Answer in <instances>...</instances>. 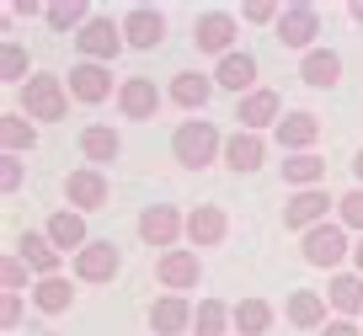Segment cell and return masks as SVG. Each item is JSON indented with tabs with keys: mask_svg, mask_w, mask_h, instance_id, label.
<instances>
[{
	"mask_svg": "<svg viewBox=\"0 0 363 336\" xmlns=\"http://www.w3.org/2000/svg\"><path fill=\"white\" fill-rule=\"evenodd\" d=\"M315 139H320V118H315V112H289L284 123H278V145L294 150V155H310Z\"/></svg>",
	"mask_w": 363,
	"mask_h": 336,
	"instance_id": "cell-14",
	"label": "cell"
},
{
	"mask_svg": "<svg viewBox=\"0 0 363 336\" xmlns=\"http://www.w3.org/2000/svg\"><path fill=\"white\" fill-rule=\"evenodd\" d=\"M65 198L75 203V213L102 208V203H107V177H102L96 166H86V171H69V177H65Z\"/></svg>",
	"mask_w": 363,
	"mask_h": 336,
	"instance_id": "cell-6",
	"label": "cell"
},
{
	"mask_svg": "<svg viewBox=\"0 0 363 336\" xmlns=\"http://www.w3.org/2000/svg\"><path fill=\"white\" fill-rule=\"evenodd\" d=\"M225 166H230V171H257V166H262V139L240 128V134L225 145Z\"/></svg>",
	"mask_w": 363,
	"mask_h": 336,
	"instance_id": "cell-26",
	"label": "cell"
},
{
	"mask_svg": "<svg viewBox=\"0 0 363 336\" xmlns=\"http://www.w3.org/2000/svg\"><path fill=\"white\" fill-rule=\"evenodd\" d=\"M65 107H69V91H65V80H59V75H33V80L22 86V112H27V118L59 123V118H65Z\"/></svg>",
	"mask_w": 363,
	"mask_h": 336,
	"instance_id": "cell-2",
	"label": "cell"
},
{
	"mask_svg": "<svg viewBox=\"0 0 363 336\" xmlns=\"http://www.w3.org/2000/svg\"><path fill=\"white\" fill-rule=\"evenodd\" d=\"M86 11H91L86 0H69V6H65V0H54V6H43V16L59 27V33H65V27H86V22H91Z\"/></svg>",
	"mask_w": 363,
	"mask_h": 336,
	"instance_id": "cell-33",
	"label": "cell"
},
{
	"mask_svg": "<svg viewBox=\"0 0 363 336\" xmlns=\"http://www.w3.org/2000/svg\"><path fill=\"white\" fill-rule=\"evenodd\" d=\"M69 96L75 101H86V107H96V101H107L113 96V75H107V65H75L69 69Z\"/></svg>",
	"mask_w": 363,
	"mask_h": 336,
	"instance_id": "cell-7",
	"label": "cell"
},
{
	"mask_svg": "<svg viewBox=\"0 0 363 336\" xmlns=\"http://www.w3.org/2000/svg\"><path fill=\"white\" fill-rule=\"evenodd\" d=\"M331 304H337L342 315H358V310H363V278L337 272V278H331Z\"/></svg>",
	"mask_w": 363,
	"mask_h": 336,
	"instance_id": "cell-30",
	"label": "cell"
},
{
	"mask_svg": "<svg viewBox=\"0 0 363 336\" xmlns=\"http://www.w3.org/2000/svg\"><path fill=\"white\" fill-rule=\"evenodd\" d=\"M0 320L11 325V331L22 325V299H16V293H6V310H0Z\"/></svg>",
	"mask_w": 363,
	"mask_h": 336,
	"instance_id": "cell-38",
	"label": "cell"
},
{
	"mask_svg": "<svg viewBox=\"0 0 363 336\" xmlns=\"http://www.w3.org/2000/svg\"><path fill=\"white\" fill-rule=\"evenodd\" d=\"M326 192L320 187H305V192H294L289 198V208H284V224L289 230H315V224H326Z\"/></svg>",
	"mask_w": 363,
	"mask_h": 336,
	"instance_id": "cell-13",
	"label": "cell"
},
{
	"mask_svg": "<svg viewBox=\"0 0 363 336\" xmlns=\"http://www.w3.org/2000/svg\"><path fill=\"white\" fill-rule=\"evenodd\" d=\"M69 299H75L69 278H38V289H33V304H38L43 315H59V310H69Z\"/></svg>",
	"mask_w": 363,
	"mask_h": 336,
	"instance_id": "cell-28",
	"label": "cell"
},
{
	"mask_svg": "<svg viewBox=\"0 0 363 336\" xmlns=\"http://www.w3.org/2000/svg\"><path fill=\"white\" fill-rule=\"evenodd\" d=\"M225 320H230V310L219 299H203L193 310V336H225Z\"/></svg>",
	"mask_w": 363,
	"mask_h": 336,
	"instance_id": "cell-32",
	"label": "cell"
},
{
	"mask_svg": "<svg viewBox=\"0 0 363 336\" xmlns=\"http://www.w3.org/2000/svg\"><path fill=\"white\" fill-rule=\"evenodd\" d=\"M123 27H113L107 16H91L86 27L75 33V43H80V54L91 59V65H107V59H118V48H123Z\"/></svg>",
	"mask_w": 363,
	"mask_h": 336,
	"instance_id": "cell-4",
	"label": "cell"
},
{
	"mask_svg": "<svg viewBox=\"0 0 363 336\" xmlns=\"http://www.w3.org/2000/svg\"><path fill=\"white\" fill-rule=\"evenodd\" d=\"M235 118H240V128H246V134H257V128H267V123H284V118H278V96H272V91H251V96H240Z\"/></svg>",
	"mask_w": 363,
	"mask_h": 336,
	"instance_id": "cell-17",
	"label": "cell"
},
{
	"mask_svg": "<svg viewBox=\"0 0 363 336\" xmlns=\"http://www.w3.org/2000/svg\"><path fill=\"white\" fill-rule=\"evenodd\" d=\"M0 283H6V293H16L27 283V262L22 257H6V262H0Z\"/></svg>",
	"mask_w": 363,
	"mask_h": 336,
	"instance_id": "cell-36",
	"label": "cell"
},
{
	"mask_svg": "<svg viewBox=\"0 0 363 336\" xmlns=\"http://www.w3.org/2000/svg\"><path fill=\"white\" fill-rule=\"evenodd\" d=\"M352 171H358V181H363V150H358V155H352Z\"/></svg>",
	"mask_w": 363,
	"mask_h": 336,
	"instance_id": "cell-41",
	"label": "cell"
},
{
	"mask_svg": "<svg viewBox=\"0 0 363 336\" xmlns=\"http://www.w3.org/2000/svg\"><path fill=\"white\" fill-rule=\"evenodd\" d=\"M0 187H6V192L22 187V166H16V160H6V166H0Z\"/></svg>",
	"mask_w": 363,
	"mask_h": 336,
	"instance_id": "cell-37",
	"label": "cell"
},
{
	"mask_svg": "<svg viewBox=\"0 0 363 336\" xmlns=\"http://www.w3.org/2000/svg\"><path fill=\"white\" fill-rule=\"evenodd\" d=\"M171 150H177V160H182L187 171H203L208 160L219 155V128L208 123V118H193V123H182V128H177Z\"/></svg>",
	"mask_w": 363,
	"mask_h": 336,
	"instance_id": "cell-1",
	"label": "cell"
},
{
	"mask_svg": "<svg viewBox=\"0 0 363 336\" xmlns=\"http://www.w3.org/2000/svg\"><path fill=\"white\" fill-rule=\"evenodd\" d=\"M0 145H6V155H16V150H33L38 134H33V123L16 118V112H6V118H0Z\"/></svg>",
	"mask_w": 363,
	"mask_h": 336,
	"instance_id": "cell-31",
	"label": "cell"
},
{
	"mask_svg": "<svg viewBox=\"0 0 363 336\" xmlns=\"http://www.w3.org/2000/svg\"><path fill=\"white\" fill-rule=\"evenodd\" d=\"M160 283H166V289H198V272H203V267H198V251H166V257H160Z\"/></svg>",
	"mask_w": 363,
	"mask_h": 336,
	"instance_id": "cell-16",
	"label": "cell"
},
{
	"mask_svg": "<svg viewBox=\"0 0 363 336\" xmlns=\"http://www.w3.org/2000/svg\"><path fill=\"white\" fill-rule=\"evenodd\" d=\"M155 107H160V91H155V80H145V75H128L123 86H118V112H123V118H155Z\"/></svg>",
	"mask_w": 363,
	"mask_h": 336,
	"instance_id": "cell-11",
	"label": "cell"
},
{
	"mask_svg": "<svg viewBox=\"0 0 363 336\" xmlns=\"http://www.w3.org/2000/svg\"><path fill=\"white\" fill-rule=\"evenodd\" d=\"M289 320L299 325V331H315V325H326V299L310 289H299L294 299H289Z\"/></svg>",
	"mask_w": 363,
	"mask_h": 336,
	"instance_id": "cell-24",
	"label": "cell"
},
{
	"mask_svg": "<svg viewBox=\"0 0 363 336\" xmlns=\"http://www.w3.org/2000/svg\"><path fill=\"white\" fill-rule=\"evenodd\" d=\"M208 96H214V80L198 75V69H187V75L171 80V101H177V107H187V112H203Z\"/></svg>",
	"mask_w": 363,
	"mask_h": 336,
	"instance_id": "cell-20",
	"label": "cell"
},
{
	"mask_svg": "<svg viewBox=\"0 0 363 336\" xmlns=\"http://www.w3.org/2000/svg\"><path fill=\"white\" fill-rule=\"evenodd\" d=\"M0 75H6V80H22V86L33 80V75H27V54L16 43H6V54H0Z\"/></svg>",
	"mask_w": 363,
	"mask_h": 336,
	"instance_id": "cell-34",
	"label": "cell"
},
{
	"mask_svg": "<svg viewBox=\"0 0 363 336\" xmlns=\"http://www.w3.org/2000/svg\"><path fill=\"white\" fill-rule=\"evenodd\" d=\"M160 38H166V16H160V11L134 6V11L123 16V43L128 48H160Z\"/></svg>",
	"mask_w": 363,
	"mask_h": 336,
	"instance_id": "cell-9",
	"label": "cell"
},
{
	"mask_svg": "<svg viewBox=\"0 0 363 336\" xmlns=\"http://www.w3.org/2000/svg\"><path fill=\"white\" fill-rule=\"evenodd\" d=\"M315 33H320V16H315V6H305V0L278 16V43H284V48H310Z\"/></svg>",
	"mask_w": 363,
	"mask_h": 336,
	"instance_id": "cell-8",
	"label": "cell"
},
{
	"mask_svg": "<svg viewBox=\"0 0 363 336\" xmlns=\"http://www.w3.org/2000/svg\"><path fill=\"white\" fill-rule=\"evenodd\" d=\"M320 177H326V160H315V155H289L284 160V181H289V187H299V192L315 187Z\"/></svg>",
	"mask_w": 363,
	"mask_h": 336,
	"instance_id": "cell-29",
	"label": "cell"
},
{
	"mask_svg": "<svg viewBox=\"0 0 363 336\" xmlns=\"http://www.w3.org/2000/svg\"><path fill=\"white\" fill-rule=\"evenodd\" d=\"M347 11H352V22H363V0H358V6H347Z\"/></svg>",
	"mask_w": 363,
	"mask_h": 336,
	"instance_id": "cell-43",
	"label": "cell"
},
{
	"mask_svg": "<svg viewBox=\"0 0 363 336\" xmlns=\"http://www.w3.org/2000/svg\"><path fill=\"white\" fill-rule=\"evenodd\" d=\"M230 320H235V331L240 336H262L272 325V304H262V299H240L235 310H230Z\"/></svg>",
	"mask_w": 363,
	"mask_h": 336,
	"instance_id": "cell-27",
	"label": "cell"
},
{
	"mask_svg": "<svg viewBox=\"0 0 363 336\" xmlns=\"http://www.w3.org/2000/svg\"><path fill=\"white\" fill-rule=\"evenodd\" d=\"M150 325H155L160 336H177V331H187L193 325V304L182 299V293H166V299L150 310Z\"/></svg>",
	"mask_w": 363,
	"mask_h": 336,
	"instance_id": "cell-21",
	"label": "cell"
},
{
	"mask_svg": "<svg viewBox=\"0 0 363 336\" xmlns=\"http://www.w3.org/2000/svg\"><path fill=\"white\" fill-rule=\"evenodd\" d=\"M299 75H305L310 86H337V80H342V59L331 54V48H310V54H305V69H299Z\"/></svg>",
	"mask_w": 363,
	"mask_h": 336,
	"instance_id": "cell-25",
	"label": "cell"
},
{
	"mask_svg": "<svg viewBox=\"0 0 363 336\" xmlns=\"http://www.w3.org/2000/svg\"><path fill=\"white\" fill-rule=\"evenodd\" d=\"M38 336H48V331H38Z\"/></svg>",
	"mask_w": 363,
	"mask_h": 336,
	"instance_id": "cell-44",
	"label": "cell"
},
{
	"mask_svg": "<svg viewBox=\"0 0 363 336\" xmlns=\"http://www.w3.org/2000/svg\"><path fill=\"white\" fill-rule=\"evenodd\" d=\"M43 235H48V240H54V246H59V251H75V257H80V251H86V246H91V240H86V219H80V213H75V208H59V213H54V219H48V224H43Z\"/></svg>",
	"mask_w": 363,
	"mask_h": 336,
	"instance_id": "cell-15",
	"label": "cell"
},
{
	"mask_svg": "<svg viewBox=\"0 0 363 336\" xmlns=\"http://www.w3.org/2000/svg\"><path fill=\"white\" fill-rule=\"evenodd\" d=\"M320 336H363V331H358V325H352V320H331V325H326V331H320Z\"/></svg>",
	"mask_w": 363,
	"mask_h": 336,
	"instance_id": "cell-40",
	"label": "cell"
},
{
	"mask_svg": "<svg viewBox=\"0 0 363 336\" xmlns=\"http://www.w3.org/2000/svg\"><path fill=\"white\" fill-rule=\"evenodd\" d=\"M214 80L225 91H246V96H251V86H257V59H251V54H225L219 69H214Z\"/></svg>",
	"mask_w": 363,
	"mask_h": 336,
	"instance_id": "cell-22",
	"label": "cell"
},
{
	"mask_svg": "<svg viewBox=\"0 0 363 336\" xmlns=\"http://www.w3.org/2000/svg\"><path fill=\"white\" fill-rule=\"evenodd\" d=\"M352 262H358V272H363V240H358V246H352Z\"/></svg>",
	"mask_w": 363,
	"mask_h": 336,
	"instance_id": "cell-42",
	"label": "cell"
},
{
	"mask_svg": "<svg viewBox=\"0 0 363 336\" xmlns=\"http://www.w3.org/2000/svg\"><path fill=\"white\" fill-rule=\"evenodd\" d=\"M347 257V224H315L305 230V262L310 267H337Z\"/></svg>",
	"mask_w": 363,
	"mask_h": 336,
	"instance_id": "cell-3",
	"label": "cell"
},
{
	"mask_svg": "<svg viewBox=\"0 0 363 336\" xmlns=\"http://www.w3.org/2000/svg\"><path fill=\"white\" fill-rule=\"evenodd\" d=\"M80 150H86V160L91 166H107V160H118V150H123V139L113 134V128H86V134H80Z\"/></svg>",
	"mask_w": 363,
	"mask_h": 336,
	"instance_id": "cell-23",
	"label": "cell"
},
{
	"mask_svg": "<svg viewBox=\"0 0 363 336\" xmlns=\"http://www.w3.org/2000/svg\"><path fill=\"white\" fill-rule=\"evenodd\" d=\"M246 16H251V22H272V16H278V6H267V0H257V6H246Z\"/></svg>",
	"mask_w": 363,
	"mask_h": 336,
	"instance_id": "cell-39",
	"label": "cell"
},
{
	"mask_svg": "<svg viewBox=\"0 0 363 336\" xmlns=\"http://www.w3.org/2000/svg\"><path fill=\"white\" fill-rule=\"evenodd\" d=\"M113 272H118V246L113 240H91V246L75 257V278L80 283H107Z\"/></svg>",
	"mask_w": 363,
	"mask_h": 336,
	"instance_id": "cell-12",
	"label": "cell"
},
{
	"mask_svg": "<svg viewBox=\"0 0 363 336\" xmlns=\"http://www.w3.org/2000/svg\"><path fill=\"white\" fill-rule=\"evenodd\" d=\"M187 230V219H182L171 203H155V208H145L139 213V235L150 240V246H166V251H177V235Z\"/></svg>",
	"mask_w": 363,
	"mask_h": 336,
	"instance_id": "cell-5",
	"label": "cell"
},
{
	"mask_svg": "<svg viewBox=\"0 0 363 336\" xmlns=\"http://www.w3.org/2000/svg\"><path fill=\"white\" fill-rule=\"evenodd\" d=\"M16 257L27 262V267L38 272V278H59V246L48 235H22V246H16Z\"/></svg>",
	"mask_w": 363,
	"mask_h": 336,
	"instance_id": "cell-19",
	"label": "cell"
},
{
	"mask_svg": "<svg viewBox=\"0 0 363 336\" xmlns=\"http://www.w3.org/2000/svg\"><path fill=\"white\" fill-rule=\"evenodd\" d=\"M337 213H342V224H347V230H363V187L347 192V198H337Z\"/></svg>",
	"mask_w": 363,
	"mask_h": 336,
	"instance_id": "cell-35",
	"label": "cell"
},
{
	"mask_svg": "<svg viewBox=\"0 0 363 336\" xmlns=\"http://www.w3.org/2000/svg\"><path fill=\"white\" fill-rule=\"evenodd\" d=\"M193 43L203 48V54H219V59H225V54H235V48H230V43H235V16L208 11L203 22L193 27Z\"/></svg>",
	"mask_w": 363,
	"mask_h": 336,
	"instance_id": "cell-10",
	"label": "cell"
},
{
	"mask_svg": "<svg viewBox=\"0 0 363 336\" xmlns=\"http://www.w3.org/2000/svg\"><path fill=\"white\" fill-rule=\"evenodd\" d=\"M187 240H193V246H219V240H225V208L198 203V208L187 213Z\"/></svg>",
	"mask_w": 363,
	"mask_h": 336,
	"instance_id": "cell-18",
	"label": "cell"
}]
</instances>
